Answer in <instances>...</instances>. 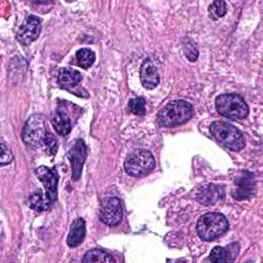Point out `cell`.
Instances as JSON below:
<instances>
[{
	"label": "cell",
	"instance_id": "cell-1",
	"mask_svg": "<svg viewBox=\"0 0 263 263\" xmlns=\"http://www.w3.org/2000/svg\"><path fill=\"white\" fill-rule=\"evenodd\" d=\"M193 115V108L190 103L177 100L170 102L158 113V123L161 126L172 127L183 124Z\"/></svg>",
	"mask_w": 263,
	"mask_h": 263
},
{
	"label": "cell",
	"instance_id": "cell-2",
	"mask_svg": "<svg viewBox=\"0 0 263 263\" xmlns=\"http://www.w3.org/2000/svg\"><path fill=\"white\" fill-rule=\"evenodd\" d=\"M210 130L214 138L226 148L238 151L245 146V139L238 128L224 121H215L211 123Z\"/></svg>",
	"mask_w": 263,
	"mask_h": 263
},
{
	"label": "cell",
	"instance_id": "cell-3",
	"mask_svg": "<svg viewBox=\"0 0 263 263\" xmlns=\"http://www.w3.org/2000/svg\"><path fill=\"white\" fill-rule=\"evenodd\" d=\"M217 111L232 120L243 119L249 114V107L246 101L237 93H224L216 99Z\"/></svg>",
	"mask_w": 263,
	"mask_h": 263
},
{
	"label": "cell",
	"instance_id": "cell-4",
	"mask_svg": "<svg viewBox=\"0 0 263 263\" xmlns=\"http://www.w3.org/2000/svg\"><path fill=\"white\" fill-rule=\"evenodd\" d=\"M228 228V222L220 213H206L202 215L196 225L197 234L202 240H213L222 235Z\"/></svg>",
	"mask_w": 263,
	"mask_h": 263
},
{
	"label": "cell",
	"instance_id": "cell-5",
	"mask_svg": "<svg viewBox=\"0 0 263 263\" xmlns=\"http://www.w3.org/2000/svg\"><path fill=\"white\" fill-rule=\"evenodd\" d=\"M155 161L150 151L137 149L128 153L124 161L125 172L133 177H142L153 170Z\"/></svg>",
	"mask_w": 263,
	"mask_h": 263
},
{
	"label": "cell",
	"instance_id": "cell-6",
	"mask_svg": "<svg viewBox=\"0 0 263 263\" xmlns=\"http://www.w3.org/2000/svg\"><path fill=\"white\" fill-rule=\"evenodd\" d=\"M46 133L44 119L40 115H33L27 120L23 127V141L32 148L41 146Z\"/></svg>",
	"mask_w": 263,
	"mask_h": 263
},
{
	"label": "cell",
	"instance_id": "cell-7",
	"mask_svg": "<svg viewBox=\"0 0 263 263\" xmlns=\"http://www.w3.org/2000/svg\"><path fill=\"white\" fill-rule=\"evenodd\" d=\"M123 210L119 198L109 197L105 199L100 209V219L103 223L109 226L117 225L122 219Z\"/></svg>",
	"mask_w": 263,
	"mask_h": 263
},
{
	"label": "cell",
	"instance_id": "cell-8",
	"mask_svg": "<svg viewBox=\"0 0 263 263\" xmlns=\"http://www.w3.org/2000/svg\"><path fill=\"white\" fill-rule=\"evenodd\" d=\"M36 176L45 188V196L50 204L57 199L58 194V180L59 176L54 167H47L41 165L36 170Z\"/></svg>",
	"mask_w": 263,
	"mask_h": 263
},
{
	"label": "cell",
	"instance_id": "cell-9",
	"mask_svg": "<svg viewBox=\"0 0 263 263\" xmlns=\"http://www.w3.org/2000/svg\"><path fill=\"white\" fill-rule=\"evenodd\" d=\"M41 31V22L40 18L36 15L29 14L22 25L20 26L16 37L18 41L24 45H29L34 40H36Z\"/></svg>",
	"mask_w": 263,
	"mask_h": 263
},
{
	"label": "cell",
	"instance_id": "cell-10",
	"mask_svg": "<svg viewBox=\"0 0 263 263\" xmlns=\"http://www.w3.org/2000/svg\"><path fill=\"white\" fill-rule=\"evenodd\" d=\"M68 157L72 166V179L77 181L81 176L82 166L86 157V146L81 139H78L74 143L68 153Z\"/></svg>",
	"mask_w": 263,
	"mask_h": 263
},
{
	"label": "cell",
	"instance_id": "cell-11",
	"mask_svg": "<svg viewBox=\"0 0 263 263\" xmlns=\"http://www.w3.org/2000/svg\"><path fill=\"white\" fill-rule=\"evenodd\" d=\"M239 252V245L232 242L226 247H216L211 251L210 260L216 263L233 262Z\"/></svg>",
	"mask_w": 263,
	"mask_h": 263
},
{
	"label": "cell",
	"instance_id": "cell-12",
	"mask_svg": "<svg viewBox=\"0 0 263 263\" xmlns=\"http://www.w3.org/2000/svg\"><path fill=\"white\" fill-rule=\"evenodd\" d=\"M140 78L143 86L147 89H152L157 86L159 76L157 68L151 59H146L140 69Z\"/></svg>",
	"mask_w": 263,
	"mask_h": 263
},
{
	"label": "cell",
	"instance_id": "cell-13",
	"mask_svg": "<svg viewBox=\"0 0 263 263\" xmlns=\"http://www.w3.org/2000/svg\"><path fill=\"white\" fill-rule=\"evenodd\" d=\"M225 195L224 187L221 185L209 184L201 188L197 193V199L204 204H213Z\"/></svg>",
	"mask_w": 263,
	"mask_h": 263
},
{
	"label": "cell",
	"instance_id": "cell-14",
	"mask_svg": "<svg viewBox=\"0 0 263 263\" xmlns=\"http://www.w3.org/2000/svg\"><path fill=\"white\" fill-rule=\"evenodd\" d=\"M237 185L236 189L233 191V196L235 199H246L250 198L254 193V179L252 174H246L235 181Z\"/></svg>",
	"mask_w": 263,
	"mask_h": 263
},
{
	"label": "cell",
	"instance_id": "cell-15",
	"mask_svg": "<svg viewBox=\"0 0 263 263\" xmlns=\"http://www.w3.org/2000/svg\"><path fill=\"white\" fill-rule=\"evenodd\" d=\"M85 236V222L82 218L76 219L70 228V232L67 237V243L70 248H76L79 246Z\"/></svg>",
	"mask_w": 263,
	"mask_h": 263
},
{
	"label": "cell",
	"instance_id": "cell-16",
	"mask_svg": "<svg viewBox=\"0 0 263 263\" xmlns=\"http://www.w3.org/2000/svg\"><path fill=\"white\" fill-rule=\"evenodd\" d=\"M82 79L81 74L71 68H62L59 70L58 82L63 87H71L78 84Z\"/></svg>",
	"mask_w": 263,
	"mask_h": 263
},
{
	"label": "cell",
	"instance_id": "cell-17",
	"mask_svg": "<svg viewBox=\"0 0 263 263\" xmlns=\"http://www.w3.org/2000/svg\"><path fill=\"white\" fill-rule=\"evenodd\" d=\"M51 123L55 132L61 136L68 135L72 128V123L69 116L64 111H61V110L57 111L53 114L51 118Z\"/></svg>",
	"mask_w": 263,
	"mask_h": 263
},
{
	"label": "cell",
	"instance_id": "cell-18",
	"mask_svg": "<svg viewBox=\"0 0 263 263\" xmlns=\"http://www.w3.org/2000/svg\"><path fill=\"white\" fill-rule=\"evenodd\" d=\"M82 262L90 263V262H115V259L101 249H92L85 253L82 258Z\"/></svg>",
	"mask_w": 263,
	"mask_h": 263
},
{
	"label": "cell",
	"instance_id": "cell-19",
	"mask_svg": "<svg viewBox=\"0 0 263 263\" xmlns=\"http://www.w3.org/2000/svg\"><path fill=\"white\" fill-rule=\"evenodd\" d=\"M29 205L37 212H42V211L47 210L50 206V203L48 202L46 196L43 195L42 192L37 191V192H34L33 194L30 195Z\"/></svg>",
	"mask_w": 263,
	"mask_h": 263
},
{
	"label": "cell",
	"instance_id": "cell-20",
	"mask_svg": "<svg viewBox=\"0 0 263 263\" xmlns=\"http://www.w3.org/2000/svg\"><path fill=\"white\" fill-rule=\"evenodd\" d=\"M96 60L95 52L89 48H81L76 52V61L78 66L83 69L89 68Z\"/></svg>",
	"mask_w": 263,
	"mask_h": 263
},
{
	"label": "cell",
	"instance_id": "cell-21",
	"mask_svg": "<svg viewBox=\"0 0 263 263\" xmlns=\"http://www.w3.org/2000/svg\"><path fill=\"white\" fill-rule=\"evenodd\" d=\"M127 106L128 110L137 116H143L145 114V100L141 97L130 99Z\"/></svg>",
	"mask_w": 263,
	"mask_h": 263
},
{
	"label": "cell",
	"instance_id": "cell-22",
	"mask_svg": "<svg viewBox=\"0 0 263 263\" xmlns=\"http://www.w3.org/2000/svg\"><path fill=\"white\" fill-rule=\"evenodd\" d=\"M41 147H43L44 151L48 154V155H54L57 150H58V143L57 140L54 138V136L51 133H46L42 142Z\"/></svg>",
	"mask_w": 263,
	"mask_h": 263
},
{
	"label": "cell",
	"instance_id": "cell-23",
	"mask_svg": "<svg viewBox=\"0 0 263 263\" xmlns=\"http://www.w3.org/2000/svg\"><path fill=\"white\" fill-rule=\"evenodd\" d=\"M226 11H227L226 3L223 1H215L209 7L210 16L214 20H217V18L225 15Z\"/></svg>",
	"mask_w": 263,
	"mask_h": 263
},
{
	"label": "cell",
	"instance_id": "cell-24",
	"mask_svg": "<svg viewBox=\"0 0 263 263\" xmlns=\"http://www.w3.org/2000/svg\"><path fill=\"white\" fill-rule=\"evenodd\" d=\"M13 156L12 153L10 152V150L5 146V144L2 142L1 143V157H0V163L1 165H5L8 164L12 161Z\"/></svg>",
	"mask_w": 263,
	"mask_h": 263
}]
</instances>
